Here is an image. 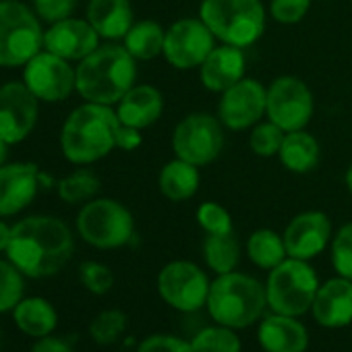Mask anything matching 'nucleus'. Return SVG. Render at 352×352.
Instances as JSON below:
<instances>
[{"mask_svg": "<svg viewBox=\"0 0 352 352\" xmlns=\"http://www.w3.org/2000/svg\"><path fill=\"white\" fill-rule=\"evenodd\" d=\"M75 243L69 226L52 216H32L13 226L7 257L28 278H48L60 272Z\"/></svg>", "mask_w": 352, "mask_h": 352, "instance_id": "nucleus-1", "label": "nucleus"}, {"mask_svg": "<svg viewBox=\"0 0 352 352\" xmlns=\"http://www.w3.org/2000/svg\"><path fill=\"white\" fill-rule=\"evenodd\" d=\"M75 89L85 102L116 106L137 81V60L120 44H106L79 60Z\"/></svg>", "mask_w": 352, "mask_h": 352, "instance_id": "nucleus-2", "label": "nucleus"}, {"mask_svg": "<svg viewBox=\"0 0 352 352\" xmlns=\"http://www.w3.org/2000/svg\"><path fill=\"white\" fill-rule=\"evenodd\" d=\"M120 120L112 106L87 102L75 108L60 133V147L69 162L87 166L116 149Z\"/></svg>", "mask_w": 352, "mask_h": 352, "instance_id": "nucleus-3", "label": "nucleus"}, {"mask_svg": "<svg viewBox=\"0 0 352 352\" xmlns=\"http://www.w3.org/2000/svg\"><path fill=\"white\" fill-rule=\"evenodd\" d=\"M206 307L216 323L245 329L263 315L267 292L259 280L234 270L212 282Z\"/></svg>", "mask_w": 352, "mask_h": 352, "instance_id": "nucleus-4", "label": "nucleus"}, {"mask_svg": "<svg viewBox=\"0 0 352 352\" xmlns=\"http://www.w3.org/2000/svg\"><path fill=\"white\" fill-rule=\"evenodd\" d=\"M199 17L218 44L243 50L255 46L267 28V9L261 0H201Z\"/></svg>", "mask_w": 352, "mask_h": 352, "instance_id": "nucleus-5", "label": "nucleus"}, {"mask_svg": "<svg viewBox=\"0 0 352 352\" xmlns=\"http://www.w3.org/2000/svg\"><path fill=\"white\" fill-rule=\"evenodd\" d=\"M319 286V276L309 261L286 257L267 276V307L280 315L300 317L311 311Z\"/></svg>", "mask_w": 352, "mask_h": 352, "instance_id": "nucleus-6", "label": "nucleus"}, {"mask_svg": "<svg viewBox=\"0 0 352 352\" xmlns=\"http://www.w3.org/2000/svg\"><path fill=\"white\" fill-rule=\"evenodd\" d=\"M77 230L79 236L96 249H120L135 236V218L120 201L100 197L81 208Z\"/></svg>", "mask_w": 352, "mask_h": 352, "instance_id": "nucleus-7", "label": "nucleus"}, {"mask_svg": "<svg viewBox=\"0 0 352 352\" xmlns=\"http://www.w3.org/2000/svg\"><path fill=\"white\" fill-rule=\"evenodd\" d=\"M44 46L36 15L19 0H0V67H23Z\"/></svg>", "mask_w": 352, "mask_h": 352, "instance_id": "nucleus-8", "label": "nucleus"}, {"mask_svg": "<svg viewBox=\"0 0 352 352\" xmlns=\"http://www.w3.org/2000/svg\"><path fill=\"white\" fill-rule=\"evenodd\" d=\"M170 143L176 157L199 168L210 166L224 149V124L216 114L191 112L176 122Z\"/></svg>", "mask_w": 352, "mask_h": 352, "instance_id": "nucleus-9", "label": "nucleus"}, {"mask_svg": "<svg viewBox=\"0 0 352 352\" xmlns=\"http://www.w3.org/2000/svg\"><path fill=\"white\" fill-rule=\"evenodd\" d=\"M210 286L208 274L187 259L170 261L157 274V292L162 300L183 313H195L206 307Z\"/></svg>", "mask_w": 352, "mask_h": 352, "instance_id": "nucleus-10", "label": "nucleus"}, {"mask_svg": "<svg viewBox=\"0 0 352 352\" xmlns=\"http://www.w3.org/2000/svg\"><path fill=\"white\" fill-rule=\"evenodd\" d=\"M315 114V96L311 87L294 77L280 75L267 85V114L265 118L282 131L307 129Z\"/></svg>", "mask_w": 352, "mask_h": 352, "instance_id": "nucleus-11", "label": "nucleus"}, {"mask_svg": "<svg viewBox=\"0 0 352 352\" xmlns=\"http://www.w3.org/2000/svg\"><path fill=\"white\" fill-rule=\"evenodd\" d=\"M216 46L218 40L201 17H183L166 30L162 56L176 71H193L204 65Z\"/></svg>", "mask_w": 352, "mask_h": 352, "instance_id": "nucleus-12", "label": "nucleus"}, {"mask_svg": "<svg viewBox=\"0 0 352 352\" xmlns=\"http://www.w3.org/2000/svg\"><path fill=\"white\" fill-rule=\"evenodd\" d=\"M267 114V85L245 77L218 100V118L228 131H251Z\"/></svg>", "mask_w": 352, "mask_h": 352, "instance_id": "nucleus-13", "label": "nucleus"}, {"mask_svg": "<svg viewBox=\"0 0 352 352\" xmlns=\"http://www.w3.org/2000/svg\"><path fill=\"white\" fill-rule=\"evenodd\" d=\"M23 79L38 100L60 102L73 94L77 83V71L69 65V60L46 50L36 54L25 65Z\"/></svg>", "mask_w": 352, "mask_h": 352, "instance_id": "nucleus-14", "label": "nucleus"}, {"mask_svg": "<svg viewBox=\"0 0 352 352\" xmlns=\"http://www.w3.org/2000/svg\"><path fill=\"white\" fill-rule=\"evenodd\" d=\"M38 98L25 83L13 81L0 87V139L21 143L36 126Z\"/></svg>", "mask_w": 352, "mask_h": 352, "instance_id": "nucleus-15", "label": "nucleus"}, {"mask_svg": "<svg viewBox=\"0 0 352 352\" xmlns=\"http://www.w3.org/2000/svg\"><path fill=\"white\" fill-rule=\"evenodd\" d=\"M284 245L288 251V257L311 261L313 257L321 255L333 239L331 220L327 214L319 210H307L296 214L286 230H284Z\"/></svg>", "mask_w": 352, "mask_h": 352, "instance_id": "nucleus-16", "label": "nucleus"}, {"mask_svg": "<svg viewBox=\"0 0 352 352\" xmlns=\"http://www.w3.org/2000/svg\"><path fill=\"white\" fill-rule=\"evenodd\" d=\"M44 48L65 60H83L100 48V36L87 19H63L44 34Z\"/></svg>", "mask_w": 352, "mask_h": 352, "instance_id": "nucleus-17", "label": "nucleus"}, {"mask_svg": "<svg viewBox=\"0 0 352 352\" xmlns=\"http://www.w3.org/2000/svg\"><path fill=\"white\" fill-rule=\"evenodd\" d=\"M247 71V54L243 48L218 44L210 56L199 67L201 85L212 94H224L241 79H245Z\"/></svg>", "mask_w": 352, "mask_h": 352, "instance_id": "nucleus-18", "label": "nucleus"}, {"mask_svg": "<svg viewBox=\"0 0 352 352\" xmlns=\"http://www.w3.org/2000/svg\"><path fill=\"white\" fill-rule=\"evenodd\" d=\"M36 164H7L0 168V218L25 210L38 193Z\"/></svg>", "mask_w": 352, "mask_h": 352, "instance_id": "nucleus-19", "label": "nucleus"}, {"mask_svg": "<svg viewBox=\"0 0 352 352\" xmlns=\"http://www.w3.org/2000/svg\"><path fill=\"white\" fill-rule=\"evenodd\" d=\"M311 313L315 321L323 327L336 329L352 323V280L329 278L323 282L315 294Z\"/></svg>", "mask_w": 352, "mask_h": 352, "instance_id": "nucleus-20", "label": "nucleus"}, {"mask_svg": "<svg viewBox=\"0 0 352 352\" xmlns=\"http://www.w3.org/2000/svg\"><path fill=\"white\" fill-rule=\"evenodd\" d=\"M116 114L122 124L135 126L139 131L149 129L164 114V96L155 85L135 83L116 104Z\"/></svg>", "mask_w": 352, "mask_h": 352, "instance_id": "nucleus-21", "label": "nucleus"}, {"mask_svg": "<svg viewBox=\"0 0 352 352\" xmlns=\"http://www.w3.org/2000/svg\"><path fill=\"white\" fill-rule=\"evenodd\" d=\"M257 340L265 352H305L309 331L296 317L272 313L261 321Z\"/></svg>", "mask_w": 352, "mask_h": 352, "instance_id": "nucleus-22", "label": "nucleus"}, {"mask_svg": "<svg viewBox=\"0 0 352 352\" xmlns=\"http://www.w3.org/2000/svg\"><path fill=\"white\" fill-rule=\"evenodd\" d=\"M87 21L104 40H122L135 23L131 0H89Z\"/></svg>", "mask_w": 352, "mask_h": 352, "instance_id": "nucleus-23", "label": "nucleus"}, {"mask_svg": "<svg viewBox=\"0 0 352 352\" xmlns=\"http://www.w3.org/2000/svg\"><path fill=\"white\" fill-rule=\"evenodd\" d=\"M157 187H160V193L172 204L189 201L191 197L197 195V191L201 187L199 166L174 155V160L166 162L160 168Z\"/></svg>", "mask_w": 352, "mask_h": 352, "instance_id": "nucleus-24", "label": "nucleus"}, {"mask_svg": "<svg viewBox=\"0 0 352 352\" xmlns=\"http://www.w3.org/2000/svg\"><path fill=\"white\" fill-rule=\"evenodd\" d=\"M278 160L292 174H309L317 168L321 160V145L317 137L311 135L307 129L290 131L284 135Z\"/></svg>", "mask_w": 352, "mask_h": 352, "instance_id": "nucleus-25", "label": "nucleus"}, {"mask_svg": "<svg viewBox=\"0 0 352 352\" xmlns=\"http://www.w3.org/2000/svg\"><path fill=\"white\" fill-rule=\"evenodd\" d=\"M15 325L32 338H48L58 325V313L54 305L42 296H28L21 298L19 305L13 309Z\"/></svg>", "mask_w": 352, "mask_h": 352, "instance_id": "nucleus-26", "label": "nucleus"}, {"mask_svg": "<svg viewBox=\"0 0 352 352\" xmlns=\"http://www.w3.org/2000/svg\"><path fill=\"white\" fill-rule=\"evenodd\" d=\"M166 30L153 19L135 21L122 38V46L135 60H153L164 52Z\"/></svg>", "mask_w": 352, "mask_h": 352, "instance_id": "nucleus-27", "label": "nucleus"}, {"mask_svg": "<svg viewBox=\"0 0 352 352\" xmlns=\"http://www.w3.org/2000/svg\"><path fill=\"white\" fill-rule=\"evenodd\" d=\"M247 255L259 270L272 272L288 257L284 236L272 228H259L247 241Z\"/></svg>", "mask_w": 352, "mask_h": 352, "instance_id": "nucleus-28", "label": "nucleus"}, {"mask_svg": "<svg viewBox=\"0 0 352 352\" xmlns=\"http://www.w3.org/2000/svg\"><path fill=\"white\" fill-rule=\"evenodd\" d=\"M204 259L208 267L222 276L234 272L241 261V245L232 234H208L204 241Z\"/></svg>", "mask_w": 352, "mask_h": 352, "instance_id": "nucleus-29", "label": "nucleus"}, {"mask_svg": "<svg viewBox=\"0 0 352 352\" xmlns=\"http://www.w3.org/2000/svg\"><path fill=\"white\" fill-rule=\"evenodd\" d=\"M98 191H100V179L87 168L75 170L58 183V195L69 206L87 204L98 195Z\"/></svg>", "mask_w": 352, "mask_h": 352, "instance_id": "nucleus-30", "label": "nucleus"}, {"mask_svg": "<svg viewBox=\"0 0 352 352\" xmlns=\"http://www.w3.org/2000/svg\"><path fill=\"white\" fill-rule=\"evenodd\" d=\"M191 344L195 352H241L243 350L236 329L220 325V323L197 331Z\"/></svg>", "mask_w": 352, "mask_h": 352, "instance_id": "nucleus-31", "label": "nucleus"}, {"mask_svg": "<svg viewBox=\"0 0 352 352\" xmlns=\"http://www.w3.org/2000/svg\"><path fill=\"white\" fill-rule=\"evenodd\" d=\"M126 329V315L120 309H106L98 313L89 323V336L100 346L114 344Z\"/></svg>", "mask_w": 352, "mask_h": 352, "instance_id": "nucleus-32", "label": "nucleus"}, {"mask_svg": "<svg viewBox=\"0 0 352 352\" xmlns=\"http://www.w3.org/2000/svg\"><path fill=\"white\" fill-rule=\"evenodd\" d=\"M25 276L11 261L0 259V313L13 311L23 298Z\"/></svg>", "mask_w": 352, "mask_h": 352, "instance_id": "nucleus-33", "label": "nucleus"}, {"mask_svg": "<svg viewBox=\"0 0 352 352\" xmlns=\"http://www.w3.org/2000/svg\"><path fill=\"white\" fill-rule=\"evenodd\" d=\"M284 135H286V131H282L278 124H274L272 120L265 118L251 129V135H249L251 151L259 157H278Z\"/></svg>", "mask_w": 352, "mask_h": 352, "instance_id": "nucleus-34", "label": "nucleus"}, {"mask_svg": "<svg viewBox=\"0 0 352 352\" xmlns=\"http://www.w3.org/2000/svg\"><path fill=\"white\" fill-rule=\"evenodd\" d=\"M195 218L206 234H232L234 232V222H232L230 212L218 201H204L197 208Z\"/></svg>", "mask_w": 352, "mask_h": 352, "instance_id": "nucleus-35", "label": "nucleus"}, {"mask_svg": "<svg viewBox=\"0 0 352 352\" xmlns=\"http://www.w3.org/2000/svg\"><path fill=\"white\" fill-rule=\"evenodd\" d=\"M329 251L336 274L352 280V222H346L336 230Z\"/></svg>", "mask_w": 352, "mask_h": 352, "instance_id": "nucleus-36", "label": "nucleus"}, {"mask_svg": "<svg viewBox=\"0 0 352 352\" xmlns=\"http://www.w3.org/2000/svg\"><path fill=\"white\" fill-rule=\"evenodd\" d=\"M311 3L313 0H270L267 13L280 25H296L307 17Z\"/></svg>", "mask_w": 352, "mask_h": 352, "instance_id": "nucleus-37", "label": "nucleus"}, {"mask_svg": "<svg viewBox=\"0 0 352 352\" xmlns=\"http://www.w3.org/2000/svg\"><path fill=\"white\" fill-rule=\"evenodd\" d=\"M79 278L81 284L91 292V294H106L114 286V274L108 265L98 263V261H85L79 267Z\"/></svg>", "mask_w": 352, "mask_h": 352, "instance_id": "nucleus-38", "label": "nucleus"}, {"mask_svg": "<svg viewBox=\"0 0 352 352\" xmlns=\"http://www.w3.org/2000/svg\"><path fill=\"white\" fill-rule=\"evenodd\" d=\"M137 352H195V348L191 342H185L183 338L168 336V333H153L139 344Z\"/></svg>", "mask_w": 352, "mask_h": 352, "instance_id": "nucleus-39", "label": "nucleus"}, {"mask_svg": "<svg viewBox=\"0 0 352 352\" xmlns=\"http://www.w3.org/2000/svg\"><path fill=\"white\" fill-rule=\"evenodd\" d=\"M36 3V11L38 15L48 21V23H56L63 19H69V15L73 13L77 0H34Z\"/></svg>", "mask_w": 352, "mask_h": 352, "instance_id": "nucleus-40", "label": "nucleus"}, {"mask_svg": "<svg viewBox=\"0 0 352 352\" xmlns=\"http://www.w3.org/2000/svg\"><path fill=\"white\" fill-rule=\"evenodd\" d=\"M141 143H143L141 131L135 129V126H129V124H122L120 122L118 133H116V147L122 149V151H135Z\"/></svg>", "mask_w": 352, "mask_h": 352, "instance_id": "nucleus-41", "label": "nucleus"}, {"mask_svg": "<svg viewBox=\"0 0 352 352\" xmlns=\"http://www.w3.org/2000/svg\"><path fill=\"white\" fill-rule=\"evenodd\" d=\"M30 352H75V350H73L67 342L48 336V338H40V340L32 346Z\"/></svg>", "mask_w": 352, "mask_h": 352, "instance_id": "nucleus-42", "label": "nucleus"}, {"mask_svg": "<svg viewBox=\"0 0 352 352\" xmlns=\"http://www.w3.org/2000/svg\"><path fill=\"white\" fill-rule=\"evenodd\" d=\"M11 234H13V228L0 220V253H3V251L7 253L9 243H11Z\"/></svg>", "mask_w": 352, "mask_h": 352, "instance_id": "nucleus-43", "label": "nucleus"}, {"mask_svg": "<svg viewBox=\"0 0 352 352\" xmlns=\"http://www.w3.org/2000/svg\"><path fill=\"white\" fill-rule=\"evenodd\" d=\"M344 185H346V191L352 195V162L348 164V168L344 172Z\"/></svg>", "mask_w": 352, "mask_h": 352, "instance_id": "nucleus-44", "label": "nucleus"}, {"mask_svg": "<svg viewBox=\"0 0 352 352\" xmlns=\"http://www.w3.org/2000/svg\"><path fill=\"white\" fill-rule=\"evenodd\" d=\"M7 141H3V139H0V168H3L5 166V160H7Z\"/></svg>", "mask_w": 352, "mask_h": 352, "instance_id": "nucleus-45", "label": "nucleus"}, {"mask_svg": "<svg viewBox=\"0 0 352 352\" xmlns=\"http://www.w3.org/2000/svg\"><path fill=\"white\" fill-rule=\"evenodd\" d=\"M0 348H3V329H0Z\"/></svg>", "mask_w": 352, "mask_h": 352, "instance_id": "nucleus-46", "label": "nucleus"}, {"mask_svg": "<svg viewBox=\"0 0 352 352\" xmlns=\"http://www.w3.org/2000/svg\"><path fill=\"white\" fill-rule=\"evenodd\" d=\"M321 3H323V0H321Z\"/></svg>", "mask_w": 352, "mask_h": 352, "instance_id": "nucleus-47", "label": "nucleus"}]
</instances>
